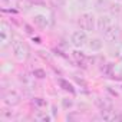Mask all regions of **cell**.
Returning <instances> with one entry per match:
<instances>
[{"instance_id":"1","label":"cell","mask_w":122,"mask_h":122,"mask_svg":"<svg viewBox=\"0 0 122 122\" xmlns=\"http://www.w3.org/2000/svg\"><path fill=\"white\" fill-rule=\"evenodd\" d=\"M12 47H13V53H15V56H16L17 60H26L29 57V46L25 42L15 40L13 45H12Z\"/></svg>"},{"instance_id":"2","label":"cell","mask_w":122,"mask_h":122,"mask_svg":"<svg viewBox=\"0 0 122 122\" xmlns=\"http://www.w3.org/2000/svg\"><path fill=\"white\" fill-rule=\"evenodd\" d=\"M79 26L82 30H93L95 27V17L92 13H83L79 16Z\"/></svg>"},{"instance_id":"3","label":"cell","mask_w":122,"mask_h":122,"mask_svg":"<svg viewBox=\"0 0 122 122\" xmlns=\"http://www.w3.org/2000/svg\"><path fill=\"white\" fill-rule=\"evenodd\" d=\"M119 35H121V30L116 25H112L106 30H103V39L106 42H116L119 39Z\"/></svg>"},{"instance_id":"4","label":"cell","mask_w":122,"mask_h":122,"mask_svg":"<svg viewBox=\"0 0 122 122\" xmlns=\"http://www.w3.org/2000/svg\"><path fill=\"white\" fill-rule=\"evenodd\" d=\"M3 101L9 106H16V105L20 103V95L17 92H15V91H7L3 95Z\"/></svg>"},{"instance_id":"5","label":"cell","mask_w":122,"mask_h":122,"mask_svg":"<svg viewBox=\"0 0 122 122\" xmlns=\"http://www.w3.org/2000/svg\"><path fill=\"white\" fill-rule=\"evenodd\" d=\"M86 42H88V37H86V33L83 30H78V32H75L72 35V43H73V46L82 47Z\"/></svg>"},{"instance_id":"6","label":"cell","mask_w":122,"mask_h":122,"mask_svg":"<svg viewBox=\"0 0 122 122\" xmlns=\"http://www.w3.org/2000/svg\"><path fill=\"white\" fill-rule=\"evenodd\" d=\"M10 39H12V30L9 29V26L6 23H2V26H0V40H2V45L7 46Z\"/></svg>"},{"instance_id":"7","label":"cell","mask_w":122,"mask_h":122,"mask_svg":"<svg viewBox=\"0 0 122 122\" xmlns=\"http://www.w3.org/2000/svg\"><path fill=\"white\" fill-rule=\"evenodd\" d=\"M113 23H112V19L109 17V16H101L99 19H98V29L99 30H106L109 26H112Z\"/></svg>"},{"instance_id":"8","label":"cell","mask_w":122,"mask_h":122,"mask_svg":"<svg viewBox=\"0 0 122 122\" xmlns=\"http://www.w3.org/2000/svg\"><path fill=\"white\" fill-rule=\"evenodd\" d=\"M17 9L22 10V12H27L33 7V0H17V3H16Z\"/></svg>"},{"instance_id":"9","label":"cell","mask_w":122,"mask_h":122,"mask_svg":"<svg viewBox=\"0 0 122 122\" xmlns=\"http://www.w3.org/2000/svg\"><path fill=\"white\" fill-rule=\"evenodd\" d=\"M33 22H35V25H36L37 27H40V29H45V27H47V25H49L47 17L43 16V15H37V16H35V17H33Z\"/></svg>"},{"instance_id":"10","label":"cell","mask_w":122,"mask_h":122,"mask_svg":"<svg viewBox=\"0 0 122 122\" xmlns=\"http://www.w3.org/2000/svg\"><path fill=\"white\" fill-rule=\"evenodd\" d=\"M96 105L101 108V111H109L112 109V103L106 99H96Z\"/></svg>"},{"instance_id":"11","label":"cell","mask_w":122,"mask_h":122,"mask_svg":"<svg viewBox=\"0 0 122 122\" xmlns=\"http://www.w3.org/2000/svg\"><path fill=\"white\" fill-rule=\"evenodd\" d=\"M89 47L92 50H99L102 47V40L101 39H92V40H89Z\"/></svg>"},{"instance_id":"12","label":"cell","mask_w":122,"mask_h":122,"mask_svg":"<svg viewBox=\"0 0 122 122\" xmlns=\"http://www.w3.org/2000/svg\"><path fill=\"white\" fill-rule=\"evenodd\" d=\"M49 2L53 7H63L65 6V0H49Z\"/></svg>"},{"instance_id":"13","label":"cell","mask_w":122,"mask_h":122,"mask_svg":"<svg viewBox=\"0 0 122 122\" xmlns=\"http://www.w3.org/2000/svg\"><path fill=\"white\" fill-rule=\"evenodd\" d=\"M33 75L36 76V78H45L46 76V73H45V71H42V69H35V72H33Z\"/></svg>"},{"instance_id":"14","label":"cell","mask_w":122,"mask_h":122,"mask_svg":"<svg viewBox=\"0 0 122 122\" xmlns=\"http://www.w3.org/2000/svg\"><path fill=\"white\" fill-rule=\"evenodd\" d=\"M59 83L63 86V89H66V91H71V92H73V89H72V86H71V83H68L66 81H59Z\"/></svg>"},{"instance_id":"15","label":"cell","mask_w":122,"mask_h":122,"mask_svg":"<svg viewBox=\"0 0 122 122\" xmlns=\"http://www.w3.org/2000/svg\"><path fill=\"white\" fill-rule=\"evenodd\" d=\"M73 57H75V59H78L79 62H81V60H83V59H85V55H83L82 52H73Z\"/></svg>"},{"instance_id":"16","label":"cell","mask_w":122,"mask_h":122,"mask_svg":"<svg viewBox=\"0 0 122 122\" xmlns=\"http://www.w3.org/2000/svg\"><path fill=\"white\" fill-rule=\"evenodd\" d=\"M35 103L39 105V106H45V105H46V101H43V99H40V98H36V99H35Z\"/></svg>"},{"instance_id":"17","label":"cell","mask_w":122,"mask_h":122,"mask_svg":"<svg viewBox=\"0 0 122 122\" xmlns=\"http://www.w3.org/2000/svg\"><path fill=\"white\" fill-rule=\"evenodd\" d=\"M62 103H63L65 108H71V106H72V101H69V99H63Z\"/></svg>"},{"instance_id":"18","label":"cell","mask_w":122,"mask_h":122,"mask_svg":"<svg viewBox=\"0 0 122 122\" xmlns=\"http://www.w3.org/2000/svg\"><path fill=\"white\" fill-rule=\"evenodd\" d=\"M39 119H42V121H49L50 118H49L47 115H40V116H39Z\"/></svg>"},{"instance_id":"19","label":"cell","mask_w":122,"mask_h":122,"mask_svg":"<svg viewBox=\"0 0 122 122\" xmlns=\"http://www.w3.org/2000/svg\"><path fill=\"white\" fill-rule=\"evenodd\" d=\"M2 2H3V3H9V2H10V0H2Z\"/></svg>"}]
</instances>
